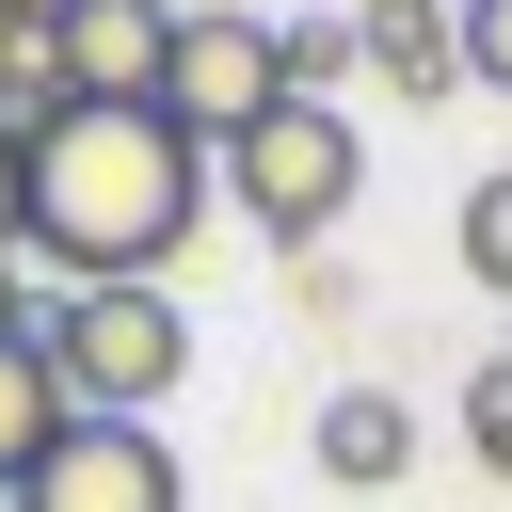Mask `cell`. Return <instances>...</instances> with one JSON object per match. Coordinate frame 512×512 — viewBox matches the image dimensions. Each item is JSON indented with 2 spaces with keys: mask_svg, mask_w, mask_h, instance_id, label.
<instances>
[{
  "mask_svg": "<svg viewBox=\"0 0 512 512\" xmlns=\"http://www.w3.org/2000/svg\"><path fill=\"white\" fill-rule=\"evenodd\" d=\"M208 144L176 112H64L32 144V256L64 288H160V256L208 224Z\"/></svg>",
  "mask_w": 512,
  "mask_h": 512,
  "instance_id": "1",
  "label": "cell"
},
{
  "mask_svg": "<svg viewBox=\"0 0 512 512\" xmlns=\"http://www.w3.org/2000/svg\"><path fill=\"white\" fill-rule=\"evenodd\" d=\"M208 176H224V208H240L256 240L320 256V240L352 224V192H368V128H352L336 96H272V112H256V128H240Z\"/></svg>",
  "mask_w": 512,
  "mask_h": 512,
  "instance_id": "2",
  "label": "cell"
},
{
  "mask_svg": "<svg viewBox=\"0 0 512 512\" xmlns=\"http://www.w3.org/2000/svg\"><path fill=\"white\" fill-rule=\"evenodd\" d=\"M48 368H64L80 416H160L192 384V320H176V288H64L48 304Z\"/></svg>",
  "mask_w": 512,
  "mask_h": 512,
  "instance_id": "3",
  "label": "cell"
},
{
  "mask_svg": "<svg viewBox=\"0 0 512 512\" xmlns=\"http://www.w3.org/2000/svg\"><path fill=\"white\" fill-rule=\"evenodd\" d=\"M272 96H288V64H272V16H256V0H176V64H160V112H176V128L224 160V144H240Z\"/></svg>",
  "mask_w": 512,
  "mask_h": 512,
  "instance_id": "4",
  "label": "cell"
},
{
  "mask_svg": "<svg viewBox=\"0 0 512 512\" xmlns=\"http://www.w3.org/2000/svg\"><path fill=\"white\" fill-rule=\"evenodd\" d=\"M0 512H192V480H176V448H160L144 416H64V448H48Z\"/></svg>",
  "mask_w": 512,
  "mask_h": 512,
  "instance_id": "5",
  "label": "cell"
},
{
  "mask_svg": "<svg viewBox=\"0 0 512 512\" xmlns=\"http://www.w3.org/2000/svg\"><path fill=\"white\" fill-rule=\"evenodd\" d=\"M160 64H176V0H80V16H64L80 112H160Z\"/></svg>",
  "mask_w": 512,
  "mask_h": 512,
  "instance_id": "6",
  "label": "cell"
},
{
  "mask_svg": "<svg viewBox=\"0 0 512 512\" xmlns=\"http://www.w3.org/2000/svg\"><path fill=\"white\" fill-rule=\"evenodd\" d=\"M400 464H416V416H400V384H336V400H320V480H336V496H384Z\"/></svg>",
  "mask_w": 512,
  "mask_h": 512,
  "instance_id": "7",
  "label": "cell"
},
{
  "mask_svg": "<svg viewBox=\"0 0 512 512\" xmlns=\"http://www.w3.org/2000/svg\"><path fill=\"white\" fill-rule=\"evenodd\" d=\"M352 32L384 64V96H464V16L448 0H352Z\"/></svg>",
  "mask_w": 512,
  "mask_h": 512,
  "instance_id": "8",
  "label": "cell"
},
{
  "mask_svg": "<svg viewBox=\"0 0 512 512\" xmlns=\"http://www.w3.org/2000/svg\"><path fill=\"white\" fill-rule=\"evenodd\" d=\"M64 416H80V400H64L48 336H0V496H16V480H32L48 448H64Z\"/></svg>",
  "mask_w": 512,
  "mask_h": 512,
  "instance_id": "9",
  "label": "cell"
},
{
  "mask_svg": "<svg viewBox=\"0 0 512 512\" xmlns=\"http://www.w3.org/2000/svg\"><path fill=\"white\" fill-rule=\"evenodd\" d=\"M80 112V80H64V32H16L0 16V144H48Z\"/></svg>",
  "mask_w": 512,
  "mask_h": 512,
  "instance_id": "10",
  "label": "cell"
},
{
  "mask_svg": "<svg viewBox=\"0 0 512 512\" xmlns=\"http://www.w3.org/2000/svg\"><path fill=\"white\" fill-rule=\"evenodd\" d=\"M272 64H288V96H320L336 64H368V32L352 16H272Z\"/></svg>",
  "mask_w": 512,
  "mask_h": 512,
  "instance_id": "11",
  "label": "cell"
},
{
  "mask_svg": "<svg viewBox=\"0 0 512 512\" xmlns=\"http://www.w3.org/2000/svg\"><path fill=\"white\" fill-rule=\"evenodd\" d=\"M464 272L512 304V176H480V192H464Z\"/></svg>",
  "mask_w": 512,
  "mask_h": 512,
  "instance_id": "12",
  "label": "cell"
},
{
  "mask_svg": "<svg viewBox=\"0 0 512 512\" xmlns=\"http://www.w3.org/2000/svg\"><path fill=\"white\" fill-rule=\"evenodd\" d=\"M464 448H480V480H512V352L464 384Z\"/></svg>",
  "mask_w": 512,
  "mask_h": 512,
  "instance_id": "13",
  "label": "cell"
},
{
  "mask_svg": "<svg viewBox=\"0 0 512 512\" xmlns=\"http://www.w3.org/2000/svg\"><path fill=\"white\" fill-rule=\"evenodd\" d=\"M464 80L512 96V0H464Z\"/></svg>",
  "mask_w": 512,
  "mask_h": 512,
  "instance_id": "14",
  "label": "cell"
},
{
  "mask_svg": "<svg viewBox=\"0 0 512 512\" xmlns=\"http://www.w3.org/2000/svg\"><path fill=\"white\" fill-rule=\"evenodd\" d=\"M0 256H32V144H0Z\"/></svg>",
  "mask_w": 512,
  "mask_h": 512,
  "instance_id": "15",
  "label": "cell"
},
{
  "mask_svg": "<svg viewBox=\"0 0 512 512\" xmlns=\"http://www.w3.org/2000/svg\"><path fill=\"white\" fill-rule=\"evenodd\" d=\"M0 336H48V304L16 288V256H0Z\"/></svg>",
  "mask_w": 512,
  "mask_h": 512,
  "instance_id": "16",
  "label": "cell"
},
{
  "mask_svg": "<svg viewBox=\"0 0 512 512\" xmlns=\"http://www.w3.org/2000/svg\"><path fill=\"white\" fill-rule=\"evenodd\" d=\"M0 16H16V32H64V16H80V0H0Z\"/></svg>",
  "mask_w": 512,
  "mask_h": 512,
  "instance_id": "17",
  "label": "cell"
},
{
  "mask_svg": "<svg viewBox=\"0 0 512 512\" xmlns=\"http://www.w3.org/2000/svg\"><path fill=\"white\" fill-rule=\"evenodd\" d=\"M448 16H464V0H448Z\"/></svg>",
  "mask_w": 512,
  "mask_h": 512,
  "instance_id": "18",
  "label": "cell"
}]
</instances>
